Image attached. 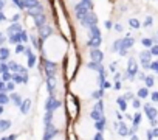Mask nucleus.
<instances>
[{
	"label": "nucleus",
	"instance_id": "1",
	"mask_svg": "<svg viewBox=\"0 0 158 140\" xmlns=\"http://www.w3.org/2000/svg\"><path fill=\"white\" fill-rule=\"evenodd\" d=\"M44 56L50 62H60L68 51V39L62 34H48L42 44Z\"/></svg>",
	"mask_w": 158,
	"mask_h": 140
},
{
	"label": "nucleus",
	"instance_id": "2",
	"mask_svg": "<svg viewBox=\"0 0 158 140\" xmlns=\"http://www.w3.org/2000/svg\"><path fill=\"white\" fill-rule=\"evenodd\" d=\"M76 87L81 94H92L98 87V75L93 70H84L76 80Z\"/></svg>",
	"mask_w": 158,
	"mask_h": 140
},
{
	"label": "nucleus",
	"instance_id": "3",
	"mask_svg": "<svg viewBox=\"0 0 158 140\" xmlns=\"http://www.w3.org/2000/svg\"><path fill=\"white\" fill-rule=\"evenodd\" d=\"M54 8H56V20H57V25H59V30H60V34L67 39L71 37V25L68 22V16L64 10V7L59 3V0H54Z\"/></svg>",
	"mask_w": 158,
	"mask_h": 140
},
{
	"label": "nucleus",
	"instance_id": "4",
	"mask_svg": "<svg viewBox=\"0 0 158 140\" xmlns=\"http://www.w3.org/2000/svg\"><path fill=\"white\" fill-rule=\"evenodd\" d=\"M76 135L82 140H92L95 137V123L92 120H81L76 125Z\"/></svg>",
	"mask_w": 158,
	"mask_h": 140
},
{
	"label": "nucleus",
	"instance_id": "5",
	"mask_svg": "<svg viewBox=\"0 0 158 140\" xmlns=\"http://www.w3.org/2000/svg\"><path fill=\"white\" fill-rule=\"evenodd\" d=\"M67 59H65V72H67V78L71 80L73 75L76 73V68H77V55L74 50H70L67 51Z\"/></svg>",
	"mask_w": 158,
	"mask_h": 140
},
{
	"label": "nucleus",
	"instance_id": "6",
	"mask_svg": "<svg viewBox=\"0 0 158 140\" xmlns=\"http://www.w3.org/2000/svg\"><path fill=\"white\" fill-rule=\"evenodd\" d=\"M51 123L53 126L57 129V131H62L67 125V114H65V109L64 107H57L53 115H51Z\"/></svg>",
	"mask_w": 158,
	"mask_h": 140
},
{
	"label": "nucleus",
	"instance_id": "7",
	"mask_svg": "<svg viewBox=\"0 0 158 140\" xmlns=\"http://www.w3.org/2000/svg\"><path fill=\"white\" fill-rule=\"evenodd\" d=\"M67 111H68V115L71 118H76L77 117L79 106H77V101H76V97L74 95H67Z\"/></svg>",
	"mask_w": 158,
	"mask_h": 140
},
{
	"label": "nucleus",
	"instance_id": "8",
	"mask_svg": "<svg viewBox=\"0 0 158 140\" xmlns=\"http://www.w3.org/2000/svg\"><path fill=\"white\" fill-rule=\"evenodd\" d=\"M138 95H139V98H146V95H147V89H139Z\"/></svg>",
	"mask_w": 158,
	"mask_h": 140
},
{
	"label": "nucleus",
	"instance_id": "9",
	"mask_svg": "<svg viewBox=\"0 0 158 140\" xmlns=\"http://www.w3.org/2000/svg\"><path fill=\"white\" fill-rule=\"evenodd\" d=\"M146 86H147V87H152V86H153V78H152V77H149V78L146 80Z\"/></svg>",
	"mask_w": 158,
	"mask_h": 140
},
{
	"label": "nucleus",
	"instance_id": "10",
	"mask_svg": "<svg viewBox=\"0 0 158 140\" xmlns=\"http://www.w3.org/2000/svg\"><path fill=\"white\" fill-rule=\"evenodd\" d=\"M68 140H77V135H76L74 131H71V132L68 134Z\"/></svg>",
	"mask_w": 158,
	"mask_h": 140
},
{
	"label": "nucleus",
	"instance_id": "11",
	"mask_svg": "<svg viewBox=\"0 0 158 140\" xmlns=\"http://www.w3.org/2000/svg\"><path fill=\"white\" fill-rule=\"evenodd\" d=\"M50 140H65V138H64V135H62V134H57V135H54V137H51Z\"/></svg>",
	"mask_w": 158,
	"mask_h": 140
},
{
	"label": "nucleus",
	"instance_id": "12",
	"mask_svg": "<svg viewBox=\"0 0 158 140\" xmlns=\"http://www.w3.org/2000/svg\"><path fill=\"white\" fill-rule=\"evenodd\" d=\"M152 100H153V101H158V92H153V94H152Z\"/></svg>",
	"mask_w": 158,
	"mask_h": 140
},
{
	"label": "nucleus",
	"instance_id": "13",
	"mask_svg": "<svg viewBox=\"0 0 158 140\" xmlns=\"http://www.w3.org/2000/svg\"><path fill=\"white\" fill-rule=\"evenodd\" d=\"M143 44H144V45H150V44H152V42H150V41H149V39H144V41H143Z\"/></svg>",
	"mask_w": 158,
	"mask_h": 140
},
{
	"label": "nucleus",
	"instance_id": "14",
	"mask_svg": "<svg viewBox=\"0 0 158 140\" xmlns=\"http://www.w3.org/2000/svg\"><path fill=\"white\" fill-rule=\"evenodd\" d=\"M153 132H155V135H156V137H158V129H155V131H153Z\"/></svg>",
	"mask_w": 158,
	"mask_h": 140
},
{
	"label": "nucleus",
	"instance_id": "15",
	"mask_svg": "<svg viewBox=\"0 0 158 140\" xmlns=\"http://www.w3.org/2000/svg\"><path fill=\"white\" fill-rule=\"evenodd\" d=\"M53 2H54V0H53Z\"/></svg>",
	"mask_w": 158,
	"mask_h": 140
}]
</instances>
